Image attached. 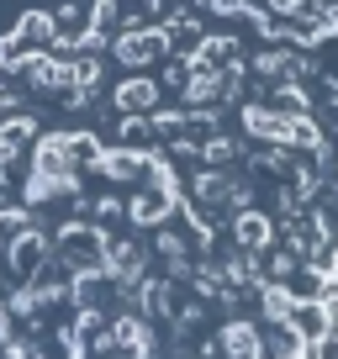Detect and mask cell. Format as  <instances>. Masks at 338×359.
<instances>
[{"label": "cell", "instance_id": "cell-1", "mask_svg": "<svg viewBox=\"0 0 338 359\" xmlns=\"http://www.w3.org/2000/svg\"><path fill=\"white\" fill-rule=\"evenodd\" d=\"M201 11L285 48L338 37V0H201Z\"/></svg>", "mask_w": 338, "mask_h": 359}]
</instances>
